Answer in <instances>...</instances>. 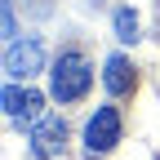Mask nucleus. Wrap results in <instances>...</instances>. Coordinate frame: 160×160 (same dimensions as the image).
<instances>
[{"mask_svg":"<svg viewBox=\"0 0 160 160\" xmlns=\"http://www.w3.org/2000/svg\"><path fill=\"white\" fill-rule=\"evenodd\" d=\"M49 85H53L58 102H80V98L89 93V85H93V67L85 62L80 49H62L58 62H53V71H49Z\"/></svg>","mask_w":160,"mask_h":160,"instance_id":"1","label":"nucleus"},{"mask_svg":"<svg viewBox=\"0 0 160 160\" xmlns=\"http://www.w3.org/2000/svg\"><path fill=\"white\" fill-rule=\"evenodd\" d=\"M40 67H45V45H40L36 36L9 40V49H5V76H9V80H27V76H36Z\"/></svg>","mask_w":160,"mask_h":160,"instance_id":"2","label":"nucleus"},{"mask_svg":"<svg viewBox=\"0 0 160 160\" xmlns=\"http://www.w3.org/2000/svg\"><path fill=\"white\" fill-rule=\"evenodd\" d=\"M120 142V111L116 107H98L85 125V147L89 151H111Z\"/></svg>","mask_w":160,"mask_h":160,"instance_id":"3","label":"nucleus"},{"mask_svg":"<svg viewBox=\"0 0 160 160\" xmlns=\"http://www.w3.org/2000/svg\"><path fill=\"white\" fill-rule=\"evenodd\" d=\"M27 142H31V151L45 160V156H58L67 147V125L58 116H40L36 125H31V133H27Z\"/></svg>","mask_w":160,"mask_h":160,"instance_id":"4","label":"nucleus"},{"mask_svg":"<svg viewBox=\"0 0 160 160\" xmlns=\"http://www.w3.org/2000/svg\"><path fill=\"white\" fill-rule=\"evenodd\" d=\"M40 111H45V93H36V89H18V85H5V116L9 120H27V125H36Z\"/></svg>","mask_w":160,"mask_h":160,"instance_id":"5","label":"nucleus"},{"mask_svg":"<svg viewBox=\"0 0 160 160\" xmlns=\"http://www.w3.org/2000/svg\"><path fill=\"white\" fill-rule=\"evenodd\" d=\"M102 85H107L111 98H120V93L133 89V67H129V58H120V53L107 58V67H102Z\"/></svg>","mask_w":160,"mask_h":160,"instance_id":"6","label":"nucleus"},{"mask_svg":"<svg viewBox=\"0 0 160 160\" xmlns=\"http://www.w3.org/2000/svg\"><path fill=\"white\" fill-rule=\"evenodd\" d=\"M111 27H116V40H125V45H133V40H138V13H133V9H116Z\"/></svg>","mask_w":160,"mask_h":160,"instance_id":"7","label":"nucleus"}]
</instances>
